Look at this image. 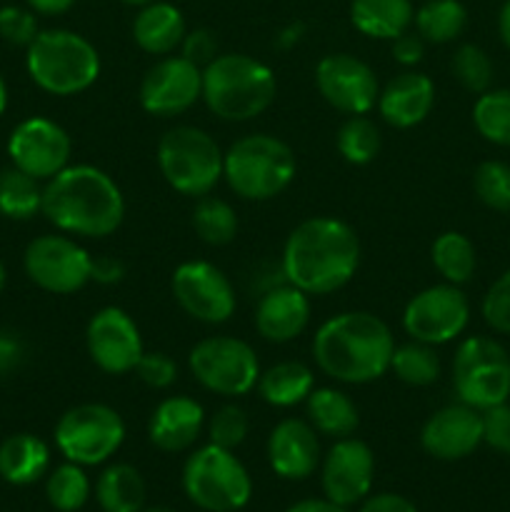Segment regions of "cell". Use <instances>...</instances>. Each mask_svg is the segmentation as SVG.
I'll return each instance as SVG.
<instances>
[{
    "label": "cell",
    "mask_w": 510,
    "mask_h": 512,
    "mask_svg": "<svg viewBox=\"0 0 510 512\" xmlns=\"http://www.w3.org/2000/svg\"><path fill=\"white\" fill-rule=\"evenodd\" d=\"M360 265L358 233L345 220H303L283 245V278L305 295H330L348 285Z\"/></svg>",
    "instance_id": "1"
},
{
    "label": "cell",
    "mask_w": 510,
    "mask_h": 512,
    "mask_svg": "<svg viewBox=\"0 0 510 512\" xmlns=\"http://www.w3.org/2000/svg\"><path fill=\"white\" fill-rule=\"evenodd\" d=\"M40 213L65 235L108 238L125 218L118 183L95 165H68L45 180Z\"/></svg>",
    "instance_id": "2"
},
{
    "label": "cell",
    "mask_w": 510,
    "mask_h": 512,
    "mask_svg": "<svg viewBox=\"0 0 510 512\" xmlns=\"http://www.w3.org/2000/svg\"><path fill=\"white\" fill-rule=\"evenodd\" d=\"M395 338L373 313L350 310L325 320L313 338L315 365L328 378L348 385H365L390 370Z\"/></svg>",
    "instance_id": "3"
},
{
    "label": "cell",
    "mask_w": 510,
    "mask_h": 512,
    "mask_svg": "<svg viewBox=\"0 0 510 512\" xmlns=\"http://www.w3.org/2000/svg\"><path fill=\"white\" fill-rule=\"evenodd\" d=\"M278 83L265 63L245 53L218 55L203 68V100L228 123H245L273 105Z\"/></svg>",
    "instance_id": "4"
},
{
    "label": "cell",
    "mask_w": 510,
    "mask_h": 512,
    "mask_svg": "<svg viewBox=\"0 0 510 512\" xmlns=\"http://www.w3.org/2000/svg\"><path fill=\"white\" fill-rule=\"evenodd\" d=\"M30 80L50 95H78L100 78V53L75 30H40L25 53Z\"/></svg>",
    "instance_id": "5"
},
{
    "label": "cell",
    "mask_w": 510,
    "mask_h": 512,
    "mask_svg": "<svg viewBox=\"0 0 510 512\" xmlns=\"http://www.w3.org/2000/svg\"><path fill=\"white\" fill-rule=\"evenodd\" d=\"M298 173V160L285 140L268 133L245 135L235 140L223 155V178L243 200L275 198L283 193Z\"/></svg>",
    "instance_id": "6"
},
{
    "label": "cell",
    "mask_w": 510,
    "mask_h": 512,
    "mask_svg": "<svg viewBox=\"0 0 510 512\" xmlns=\"http://www.w3.org/2000/svg\"><path fill=\"white\" fill-rule=\"evenodd\" d=\"M223 150L213 135L193 125L170 128L158 143V168L165 183L188 198H205L223 178Z\"/></svg>",
    "instance_id": "7"
},
{
    "label": "cell",
    "mask_w": 510,
    "mask_h": 512,
    "mask_svg": "<svg viewBox=\"0 0 510 512\" xmlns=\"http://www.w3.org/2000/svg\"><path fill=\"white\" fill-rule=\"evenodd\" d=\"M183 488L200 510L235 512L248 505L253 480L233 450L208 443L185 460Z\"/></svg>",
    "instance_id": "8"
},
{
    "label": "cell",
    "mask_w": 510,
    "mask_h": 512,
    "mask_svg": "<svg viewBox=\"0 0 510 512\" xmlns=\"http://www.w3.org/2000/svg\"><path fill=\"white\" fill-rule=\"evenodd\" d=\"M453 388L460 403L485 410L508 403L510 355L498 340L473 335L458 345L453 358Z\"/></svg>",
    "instance_id": "9"
},
{
    "label": "cell",
    "mask_w": 510,
    "mask_h": 512,
    "mask_svg": "<svg viewBox=\"0 0 510 512\" xmlns=\"http://www.w3.org/2000/svg\"><path fill=\"white\" fill-rule=\"evenodd\" d=\"M125 440L120 413L103 403H83L65 410L55 425V445L75 465H100L113 458Z\"/></svg>",
    "instance_id": "10"
},
{
    "label": "cell",
    "mask_w": 510,
    "mask_h": 512,
    "mask_svg": "<svg viewBox=\"0 0 510 512\" xmlns=\"http://www.w3.org/2000/svg\"><path fill=\"white\" fill-rule=\"evenodd\" d=\"M190 373L205 390L225 398L248 395L260 380V360L245 340L230 335L205 338L190 350Z\"/></svg>",
    "instance_id": "11"
},
{
    "label": "cell",
    "mask_w": 510,
    "mask_h": 512,
    "mask_svg": "<svg viewBox=\"0 0 510 512\" xmlns=\"http://www.w3.org/2000/svg\"><path fill=\"white\" fill-rule=\"evenodd\" d=\"M23 268L40 290L70 295L90 283L93 255L68 235H40L25 248Z\"/></svg>",
    "instance_id": "12"
},
{
    "label": "cell",
    "mask_w": 510,
    "mask_h": 512,
    "mask_svg": "<svg viewBox=\"0 0 510 512\" xmlns=\"http://www.w3.org/2000/svg\"><path fill=\"white\" fill-rule=\"evenodd\" d=\"M470 323V303L460 285L440 283L420 290L403 310V330L425 345H445L463 335Z\"/></svg>",
    "instance_id": "13"
},
{
    "label": "cell",
    "mask_w": 510,
    "mask_h": 512,
    "mask_svg": "<svg viewBox=\"0 0 510 512\" xmlns=\"http://www.w3.org/2000/svg\"><path fill=\"white\" fill-rule=\"evenodd\" d=\"M173 298L190 318L205 325L228 323L235 313V288L228 275L208 260H185L170 278Z\"/></svg>",
    "instance_id": "14"
},
{
    "label": "cell",
    "mask_w": 510,
    "mask_h": 512,
    "mask_svg": "<svg viewBox=\"0 0 510 512\" xmlns=\"http://www.w3.org/2000/svg\"><path fill=\"white\" fill-rule=\"evenodd\" d=\"M10 163L35 180H50L70 165L73 140L55 120L33 115L20 120L8 138Z\"/></svg>",
    "instance_id": "15"
},
{
    "label": "cell",
    "mask_w": 510,
    "mask_h": 512,
    "mask_svg": "<svg viewBox=\"0 0 510 512\" xmlns=\"http://www.w3.org/2000/svg\"><path fill=\"white\" fill-rule=\"evenodd\" d=\"M315 85L325 103L345 115H368L378 105L375 70L350 53H330L315 65Z\"/></svg>",
    "instance_id": "16"
},
{
    "label": "cell",
    "mask_w": 510,
    "mask_h": 512,
    "mask_svg": "<svg viewBox=\"0 0 510 512\" xmlns=\"http://www.w3.org/2000/svg\"><path fill=\"white\" fill-rule=\"evenodd\" d=\"M140 105L158 118H175L203 98V70L183 55H165L140 80Z\"/></svg>",
    "instance_id": "17"
},
{
    "label": "cell",
    "mask_w": 510,
    "mask_h": 512,
    "mask_svg": "<svg viewBox=\"0 0 510 512\" xmlns=\"http://www.w3.org/2000/svg\"><path fill=\"white\" fill-rule=\"evenodd\" d=\"M88 355L103 373L125 375L133 373L143 358V335L135 320L123 308H100L85 328Z\"/></svg>",
    "instance_id": "18"
},
{
    "label": "cell",
    "mask_w": 510,
    "mask_h": 512,
    "mask_svg": "<svg viewBox=\"0 0 510 512\" xmlns=\"http://www.w3.org/2000/svg\"><path fill=\"white\" fill-rule=\"evenodd\" d=\"M373 475V450L358 438H340L325 455L320 483H323L325 498L333 500L335 505L350 508L370 493Z\"/></svg>",
    "instance_id": "19"
},
{
    "label": "cell",
    "mask_w": 510,
    "mask_h": 512,
    "mask_svg": "<svg viewBox=\"0 0 510 512\" xmlns=\"http://www.w3.org/2000/svg\"><path fill=\"white\" fill-rule=\"evenodd\" d=\"M483 443V413L465 403L445 405L425 420L420 445L435 460H463Z\"/></svg>",
    "instance_id": "20"
},
{
    "label": "cell",
    "mask_w": 510,
    "mask_h": 512,
    "mask_svg": "<svg viewBox=\"0 0 510 512\" xmlns=\"http://www.w3.org/2000/svg\"><path fill=\"white\" fill-rule=\"evenodd\" d=\"M268 463L283 480H305L320 465V443L315 428L305 420L285 418L270 430Z\"/></svg>",
    "instance_id": "21"
},
{
    "label": "cell",
    "mask_w": 510,
    "mask_h": 512,
    "mask_svg": "<svg viewBox=\"0 0 510 512\" xmlns=\"http://www.w3.org/2000/svg\"><path fill=\"white\" fill-rule=\"evenodd\" d=\"M310 295L283 280L260 295L255 305V330L268 343H290L310 323Z\"/></svg>",
    "instance_id": "22"
},
{
    "label": "cell",
    "mask_w": 510,
    "mask_h": 512,
    "mask_svg": "<svg viewBox=\"0 0 510 512\" xmlns=\"http://www.w3.org/2000/svg\"><path fill=\"white\" fill-rule=\"evenodd\" d=\"M205 425V410L188 395H170L155 405L148 420V438L163 453L188 450L200 438Z\"/></svg>",
    "instance_id": "23"
},
{
    "label": "cell",
    "mask_w": 510,
    "mask_h": 512,
    "mask_svg": "<svg viewBox=\"0 0 510 512\" xmlns=\"http://www.w3.org/2000/svg\"><path fill=\"white\" fill-rule=\"evenodd\" d=\"M435 105V83L425 73H400L380 90L378 113L388 125L400 130L415 128Z\"/></svg>",
    "instance_id": "24"
},
{
    "label": "cell",
    "mask_w": 510,
    "mask_h": 512,
    "mask_svg": "<svg viewBox=\"0 0 510 512\" xmlns=\"http://www.w3.org/2000/svg\"><path fill=\"white\" fill-rule=\"evenodd\" d=\"M185 18L173 3L155 0L140 8L133 20V38L140 50L150 55H170L185 38Z\"/></svg>",
    "instance_id": "25"
},
{
    "label": "cell",
    "mask_w": 510,
    "mask_h": 512,
    "mask_svg": "<svg viewBox=\"0 0 510 512\" xmlns=\"http://www.w3.org/2000/svg\"><path fill=\"white\" fill-rule=\"evenodd\" d=\"M415 8L410 0H353L350 23L365 38L395 40L413 25Z\"/></svg>",
    "instance_id": "26"
},
{
    "label": "cell",
    "mask_w": 510,
    "mask_h": 512,
    "mask_svg": "<svg viewBox=\"0 0 510 512\" xmlns=\"http://www.w3.org/2000/svg\"><path fill=\"white\" fill-rule=\"evenodd\" d=\"M50 465V450L30 433H15L0 443V478L10 485H33Z\"/></svg>",
    "instance_id": "27"
},
{
    "label": "cell",
    "mask_w": 510,
    "mask_h": 512,
    "mask_svg": "<svg viewBox=\"0 0 510 512\" xmlns=\"http://www.w3.org/2000/svg\"><path fill=\"white\" fill-rule=\"evenodd\" d=\"M305 410L315 433L330 438H350L360 425L358 405L338 388H315L305 400Z\"/></svg>",
    "instance_id": "28"
},
{
    "label": "cell",
    "mask_w": 510,
    "mask_h": 512,
    "mask_svg": "<svg viewBox=\"0 0 510 512\" xmlns=\"http://www.w3.org/2000/svg\"><path fill=\"white\" fill-rule=\"evenodd\" d=\"M258 393L273 408H293L308 400L315 390V375L308 365L298 360H285V363L273 365L265 373H260Z\"/></svg>",
    "instance_id": "29"
},
{
    "label": "cell",
    "mask_w": 510,
    "mask_h": 512,
    "mask_svg": "<svg viewBox=\"0 0 510 512\" xmlns=\"http://www.w3.org/2000/svg\"><path fill=\"white\" fill-rule=\"evenodd\" d=\"M95 498L105 512H140L145 503V480L133 465L115 463L100 473Z\"/></svg>",
    "instance_id": "30"
},
{
    "label": "cell",
    "mask_w": 510,
    "mask_h": 512,
    "mask_svg": "<svg viewBox=\"0 0 510 512\" xmlns=\"http://www.w3.org/2000/svg\"><path fill=\"white\" fill-rule=\"evenodd\" d=\"M413 23L425 43H453L468 25V10L460 0H425L415 10Z\"/></svg>",
    "instance_id": "31"
},
{
    "label": "cell",
    "mask_w": 510,
    "mask_h": 512,
    "mask_svg": "<svg viewBox=\"0 0 510 512\" xmlns=\"http://www.w3.org/2000/svg\"><path fill=\"white\" fill-rule=\"evenodd\" d=\"M43 210L40 180L15 165L0 170V215L10 220H30Z\"/></svg>",
    "instance_id": "32"
},
{
    "label": "cell",
    "mask_w": 510,
    "mask_h": 512,
    "mask_svg": "<svg viewBox=\"0 0 510 512\" xmlns=\"http://www.w3.org/2000/svg\"><path fill=\"white\" fill-rule=\"evenodd\" d=\"M430 258H433L435 270L443 275L445 283L463 285L468 283L478 268V255H475L473 243L465 238L463 233H440L435 238L433 248H430Z\"/></svg>",
    "instance_id": "33"
},
{
    "label": "cell",
    "mask_w": 510,
    "mask_h": 512,
    "mask_svg": "<svg viewBox=\"0 0 510 512\" xmlns=\"http://www.w3.org/2000/svg\"><path fill=\"white\" fill-rule=\"evenodd\" d=\"M390 370H393L400 383L425 388V385H433L440 378V358L435 355L433 345L413 340V343L395 345Z\"/></svg>",
    "instance_id": "34"
},
{
    "label": "cell",
    "mask_w": 510,
    "mask_h": 512,
    "mask_svg": "<svg viewBox=\"0 0 510 512\" xmlns=\"http://www.w3.org/2000/svg\"><path fill=\"white\" fill-rule=\"evenodd\" d=\"M193 228L203 243L220 248V245L233 243L238 235V215L230 203L205 195V198H198L193 210Z\"/></svg>",
    "instance_id": "35"
},
{
    "label": "cell",
    "mask_w": 510,
    "mask_h": 512,
    "mask_svg": "<svg viewBox=\"0 0 510 512\" xmlns=\"http://www.w3.org/2000/svg\"><path fill=\"white\" fill-rule=\"evenodd\" d=\"M473 125L488 143L510 148V90H485L473 105Z\"/></svg>",
    "instance_id": "36"
},
{
    "label": "cell",
    "mask_w": 510,
    "mask_h": 512,
    "mask_svg": "<svg viewBox=\"0 0 510 512\" xmlns=\"http://www.w3.org/2000/svg\"><path fill=\"white\" fill-rule=\"evenodd\" d=\"M335 145H338V153L343 155L345 163L368 165L378 158L383 138H380V130L373 120L365 118V115H350L340 125Z\"/></svg>",
    "instance_id": "37"
},
{
    "label": "cell",
    "mask_w": 510,
    "mask_h": 512,
    "mask_svg": "<svg viewBox=\"0 0 510 512\" xmlns=\"http://www.w3.org/2000/svg\"><path fill=\"white\" fill-rule=\"evenodd\" d=\"M45 495H48V503L60 512L83 508L90 498V480L83 465H75L70 460L58 465L45 483Z\"/></svg>",
    "instance_id": "38"
},
{
    "label": "cell",
    "mask_w": 510,
    "mask_h": 512,
    "mask_svg": "<svg viewBox=\"0 0 510 512\" xmlns=\"http://www.w3.org/2000/svg\"><path fill=\"white\" fill-rule=\"evenodd\" d=\"M475 195L490 210L508 213L510 210V165L500 160H485L473 175Z\"/></svg>",
    "instance_id": "39"
},
{
    "label": "cell",
    "mask_w": 510,
    "mask_h": 512,
    "mask_svg": "<svg viewBox=\"0 0 510 512\" xmlns=\"http://www.w3.org/2000/svg\"><path fill=\"white\" fill-rule=\"evenodd\" d=\"M450 68L453 75L458 78V83L463 85L470 93H485L490 90L493 83V63H490L488 53L483 48L473 43H465L455 50L453 60H450Z\"/></svg>",
    "instance_id": "40"
},
{
    "label": "cell",
    "mask_w": 510,
    "mask_h": 512,
    "mask_svg": "<svg viewBox=\"0 0 510 512\" xmlns=\"http://www.w3.org/2000/svg\"><path fill=\"white\" fill-rule=\"evenodd\" d=\"M248 430V413L240 405H223V408H218L208 425L210 443L225 450H235L238 445H243V440L248 438Z\"/></svg>",
    "instance_id": "41"
},
{
    "label": "cell",
    "mask_w": 510,
    "mask_h": 512,
    "mask_svg": "<svg viewBox=\"0 0 510 512\" xmlns=\"http://www.w3.org/2000/svg\"><path fill=\"white\" fill-rule=\"evenodd\" d=\"M38 33V18H35V13L30 8H20V5H5V8H0V38L5 43L28 48Z\"/></svg>",
    "instance_id": "42"
},
{
    "label": "cell",
    "mask_w": 510,
    "mask_h": 512,
    "mask_svg": "<svg viewBox=\"0 0 510 512\" xmlns=\"http://www.w3.org/2000/svg\"><path fill=\"white\" fill-rule=\"evenodd\" d=\"M483 318L495 333L510 335V270H505L485 293Z\"/></svg>",
    "instance_id": "43"
},
{
    "label": "cell",
    "mask_w": 510,
    "mask_h": 512,
    "mask_svg": "<svg viewBox=\"0 0 510 512\" xmlns=\"http://www.w3.org/2000/svg\"><path fill=\"white\" fill-rule=\"evenodd\" d=\"M135 373L148 388L165 390L178 380V363L165 353H143L140 363L135 365Z\"/></svg>",
    "instance_id": "44"
},
{
    "label": "cell",
    "mask_w": 510,
    "mask_h": 512,
    "mask_svg": "<svg viewBox=\"0 0 510 512\" xmlns=\"http://www.w3.org/2000/svg\"><path fill=\"white\" fill-rule=\"evenodd\" d=\"M483 443L510 455V405H495L483 413Z\"/></svg>",
    "instance_id": "45"
},
{
    "label": "cell",
    "mask_w": 510,
    "mask_h": 512,
    "mask_svg": "<svg viewBox=\"0 0 510 512\" xmlns=\"http://www.w3.org/2000/svg\"><path fill=\"white\" fill-rule=\"evenodd\" d=\"M180 50H183L185 60H190V63L203 70L205 65L218 58V38H215L213 30L195 28L190 33H185Z\"/></svg>",
    "instance_id": "46"
},
{
    "label": "cell",
    "mask_w": 510,
    "mask_h": 512,
    "mask_svg": "<svg viewBox=\"0 0 510 512\" xmlns=\"http://www.w3.org/2000/svg\"><path fill=\"white\" fill-rule=\"evenodd\" d=\"M390 43H393L390 45V53H393L395 63L410 68V65H418L423 60L425 40L418 33H403L395 40H390Z\"/></svg>",
    "instance_id": "47"
},
{
    "label": "cell",
    "mask_w": 510,
    "mask_h": 512,
    "mask_svg": "<svg viewBox=\"0 0 510 512\" xmlns=\"http://www.w3.org/2000/svg\"><path fill=\"white\" fill-rule=\"evenodd\" d=\"M25 360V345L18 335L0 330V378L15 373Z\"/></svg>",
    "instance_id": "48"
},
{
    "label": "cell",
    "mask_w": 510,
    "mask_h": 512,
    "mask_svg": "<svg viewBox=\"0 0 510 512\" xmlns=\"http://www.w3.org/2000/svg\"><path fill=\"white\" fill-rule=\"evenodd\" d=\"M125 278L123 260L110 258V255H100L93 258V268H90V280L100 285H115Z\"/></svg>",
    "instance_id": "49"
},
{
    "label": "cell",
    "mask_w": 510,
    "mask_h": 512,
    "mask_svg": "<svg viewBox=\"0 0 510 512\" xmlns=\"http://www.w3.org/2000/svg\"><path fill=\"white\" fill-rule=\"evenodd\" d=\"M360 512H418V510H415V505L410 503L408 498H403V495L380 493L365 500Z\"/></svg>",
    "instance_id": "50"
},
{
    "label": "cell",
    "mask_w": 510,
    "mask_h": 512,
    "mask_svg": "<svg viewBox=\"0 0 510 512\" xmlns=\"http://www.w3.org/2000/svg\"><path fill=\"white\" fill-rule=\"evenodd\" d=\"M28 8L38 15H63L75 5V0H25Z\"/></svg>",
    "instance_id": "51"
},
{
    "label": "cell",
    "mask_w": 510,
    "mask_h": 512,
    "mask_svg": "<svg viewBox=\"0 0 510 512\" xmlns=\"http://www.w3.org/2000/svg\"><path fill=\"white\" fill-rule=\"evenodd\" d=\"M285 512H348V508L343 505H335L333 500H300L295 503L293 508H288Z\"/></svg>",
    "instance_id": "52"
},
{
    "label": "cell",
    "mask_w": 510,
    "mask_h": 512,
    "mask_svg": "<svg viewBox=\"0 0 510 512\" xmlns=\"http://www.w3.org/2000/svg\"><path fill=\"white\" fill-rule=\"evenodd\" d=\"M303 35H305V25L303 23H290L288 28L280 30L278 48H283V50L295 48V45H298L300 40H303Z\"/></svg>",
    "instance_id": "53"
},
{
    "label": "cell",
    "mask_w": 510,
    "mask_h": 512,
    "mask_svg": "<svg viewBox=\"0 0 510 512\" xmlns=\"http://www.w3.org/2000/svg\"><path fill=\"white\" fill-rule=\"evenodd\" d=\"M498 33H500V40H503L505 48L510 50V0H505L503 8H500V15H498Z\"/></svg>",
    "instance_id": "54"
},
{
    "label": "cell",
    "mask_w": 510,
    "mask_h": 512,
    "mask_svg": "<svg viewBox=\"0 0 510 512\" xmlns=\"http://www.w3.org/2000/svg\"><path fill=\"white\" fill-rule=\"evenodd\" d=\"M5 108H8V85H5L3 75H0V115L5 113Z\"/></svg>",
    "instance_id": "55"
},
{
    "label": "cell",
    "mask_w": 510,
    "mask_h": 512,
    "mask_svg": "<svg viewBox=\"0 0 510 512\" xmlns=\"http://www.w3.org/2000/svg\"><path fill=\"white\" fill-rule=\"evenodd\" d=\"M125 5H133V8H145V5L155 3V0H123Z\"/></svg>",
    "instance_id": "56"
},
{
    "label": "cell",
    "mask_w": 510,
    "mask_h": 512,
    "mask_svg": "<svg viewBox=\"0 0 510 512\" xmlns=\"http://www.w3.org/2000/svg\"><path fill=\"white\" fill-rule=\"evenodd\" d=\"M5 278H8V275H5L3 263H0V293H3V288H5Z\"/></svg>",
    "instance_id": "57"
},
{
    "label": "cell",
    "mask_w": 510,
    "mask_h": 512,
    "mask_svg": "<svg viewBox=\"0 0 510 512\" xmlns=\"http://www.w3.org/2000/svg\"><path fill=\"white\" fill-rule=\"evenodd\" d=\"M140 512H175V510H170V508H150V510H140Z\"/></svg>",
    "instance_id": "58"
}]
</instances>
